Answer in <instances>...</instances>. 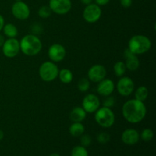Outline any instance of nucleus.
<instances>
[{"label": "nucleus", "instance_id": "f257e3e1", "mask_svg": "<svg viewBox=\"0 0 156 156\" xmlns=\"http://www.w3.org/2000/svg\"><path fill=\"white\" fill-rule=\"evenodd\" d=\"M147 110L144 102L137 99H130L123 104L122 114L125 120L130 123H139L146 117Z\"/></svg>", "mask_w": 156, "mask_h": 156}, {"label": "nucleus", "instance_id": "f03ea898", "mask_svg": "<svg viewBox=\"0 0 156 156\" xmlns=\"http://www.w3.org/2000/svg\"><path fill=\"white\" fill-rule=\"evenodd\" d=\"M20 42V50L24 55L34 56L40 53L43 48L41 39L35 34H27L21 38Z\"/></svg>", "mask_w": 156, "mask_h": 156}, {"label": "nucleus", "instance_id": "7ed1b4c3", "mask_svg": "<svg viewBox=\"0 0 156 156\" xmlns=\"http://www.w3.org/2000/svg\"><path fill=\"white\" fill-rule=\"evenodd\" d=\"M151 47L152 41L145 35H134L128 42V49L136 56L147 53L150 50Z\"/></svg>", "mask_w": 156, "mask_h": 156}, {"label": "nucleus", "instance_id": "20e7f679", "mask_svg": "<svg viewBox=\"0 0 156 156\" xmlns=\"http://www.w3.org/2000/svg\"><path fill=\"white\" fill-rule=\"evenodd\" d=\"M94 113V120L101 127L110 128L115 123V114L111 108L100 107Z\"/></svg>", "mask_w": 156, "mask_h": 156}, {"label": "nucleus", "instance_id": "39448f33", "mask_svg": "<svg viewBox=\"0 0 156 156\" xmlns=\"http://www.w3.org/2000/svg\"><path fill=\"white\" fill-rule=\"evenodd\" d=\"M59 72V68L55 62L52 61H46L40 66L39 76L44 82H53L58 78Z\"/></svg>", "mask_w": 156, "mask_h": 156}, {"label": "nucleus", "instance_id": "423d86ee", "mask_svg": "<svg viewBox=\"0 0 156 156\" xmlns=\"http://www.w3.org/2000/svg\"><path fill=\"white\" fill-rule=\"evenodd\" d=\"M101 14L102 11L101 6L98 5L95 3H91L85 8L82 15L86 22L92 24L99 21L101 17Z\"/></svg>", "mask_w": 156, "mask_h": 156}, {"label": "nucleus", "instance_id": "0eeeda50", "mask_svg": "<svg viewBox=\"0 0 156 156\" xmlns=\"http://www.w3.org/2000/svg\"><path fill=\"white\" fill-rule=\"evenodd\" d=\"M117 92L123 97H128L133 92L135 84L132 79L128 76H122L117 83Z\"/></svg>", "mask_w": 156, "mask_h": 156}, {"label": "nucleus", "instance_id": "6e6552de", "mask_svg": "<svg viewBox=\"0 0 156 156\" xmlns=\"http://www.w3.org/2000/svg\"><path fill=\"white\" fill-rule=\"evenodd\" d=\"M2 50L5 56L7 58H14L19 53L20 42L16 38H9L5 41Z\"/></svg>", "mask_w": 156, "mask_h": 156}, {"label": "nucleus", "instance_id": "1a4fd4ad", "mask_svg": "<svg viewBox=\"0 0 156 156\" xmlns=\"http://www.w3.org/2000/svg\"><path fill=\"white\" fill-rule=\"evenodd\" d=\"M12 13L15 18L21 21L27 19L30 15L29 6L22 1H17L12 5Z\"/></svg>", "mask_w": 156, "mask_h": 156}, {"label": "nucleus", "instance_id": "9d476101", "mask_svg": "<svg viewBox=\"0 0 156 156\" xmlns=\"http://www.w3.org/2000/svg\"><path fill=\"white\" fill-rule=\"evenodd\" d=\"M49 6L52 12L62 15L70 12L72 9V2L71 0H50Z\"/></svg>", "mask_w": 156, "mask_h": 156}, {"label": "nucleus", "instance_id": "9b49d317", "mask_svg": "<svg viewBox=\"0 0 156 156\" xmlns=\"http://www.w3.org/2000/svg\"><path fill=\"white\" fill-rule=\"evenodd\" d=\"M87 75H88V80L92 82L98 83L99 82L106 78V68L101 64H95L88 69Z\"/></svg>", "mask_w": 156, "mask_h": 156}, {"label": "nucleus", "instance_id": "f8f14e48", "mask_svg": "<svg viewBox=\"0 0 156 156\" xmlns=\"http://www.w3.org/2000/svg\"><path fill=\"white\" fill-rule=\"evenodd\" d=\"M100 99L94 94H87L82 100V108L86 113L93 114L100 108Z\"/></svg>", "mask_w": 156, "mask_h": 156}, {"label": "nucleus", "instance_id": "ddd939ff", "mask_svg": "<svg viewBox=\"0 0 156 156\" xmlns=\"http://www.w3.org/2000/svg\"><path fill=\"white\" fill-rule=\"evenodd\" d=\"M66 55V50L62 44H53L49 47L48 56L52 62H62L65 59Z\"/></svg>", "mask_w": 156, "mask_h": 156}, {"label": "nucleus", "instance_id": "4468645a", "mask_svg": "<svg viewBox=\"0 0 156 156\" xmlns=\"http://www.w3.org/2000/svg\"><path fill=\"white\" fill-rule=\"evenodd\" d=\"M123 56L125 58V65H126V69L131 72H134L137 70L140 67V62L138 57L136 54L133 53L129 49H126L123 53Z\"/></svg>", "mask_w": 156, "mask_h": 156}, {"label": "nucleus", "instance_id": "2eb2a0df", "mask_svg": "<svg viewBox=\"0 0 156 156\" xmlns=\"http://www.w3.org/2000/svg\"><path fill=\"white\" fill-rule=\"evenodd\" d=\"M114 88H115V85L111 79H104L98 84L97 91L100 95L108 97L114 92Z\"/></svg>", "mask_w": 156, "mask_h": 156}, {"label": "nucleus", "instance_id": "dca6fc26", "mask_svg": "<svg viewBox=\"0 0 156 156\" xmlns=\"http://www.w3.org/2000/svg\"><path fill=\"white\" fill-rule=\"evenodd\" d=\"M121 140L123 143L129 146L135 145L140 141V136L138 131L135 129H126L122 133Z\"/></svg>", "mask_w": 156, "mask_h": 156}, {"label": "nucleus", "instance_id": "f3484780", "mask_svg": "<svg viewBox=\"0 0 156 156\" xmlns=\"http://www.w3.org/2000/svg\"><path fill=\"white\" fill-rule=\"evenodd\" d=\"M87 113L85 110L82 108V107H76L71 111L69 114V118L72 121L79 122L82 123L85 118H86Z\"/></svg>", "mask_w": 156, "mask_h": 156}, {"label": "nucleus", "instance_id": "a211bd4d", "mask_svg": "<svg viewBox=\"0 0 156 156\" xmlns=\"http://www.w3.org/2000/svg\"><path fill=\"white\" fill-rule=\"evenodd\" d=\"M69 132L74 137L81 136L85 133V126L82 123L74 122L69 128Z\"/></svg>", "mask_w": 156, "mask_h": 156}, {"label": "nucleus", "instance_id": "6ab92c4d", "mask_svg": "<svg viewBox=\"0 0 156 156\" xmlns=\"http://www.w3.org/2000/svg\"><path fill=\"white\" fill-rule=\"evenodd\" d=\"M58 77L60 82L63 84H69L73 80V74L69 69H62L59 70Z\"/></svg>", "mask_w": 156, "mask_h": 156}, {"label": "nucleus", "instance_id": "aec40b11", "mask_svg": "<svg viewBox=\"0 0 156 156\" xmlns=\"http://www.w3.org/2000/svg\"><path fill=\"white\" fill-rule=\"evenodd\" d=\"M2 30L4 34L9 38H15L18 34V28L15 24L12 23H8L5 24Z\"/></svg>", "mask_w": 156, "mask_h": 156}, {"label": "nucleus", "instance_id": "412c9836", "mask_svg": "<svg viewBox=\"0 0 156 156\" xmlns=\"http://www.w3.org/2000/svg\"><path fill=\"white\" fill-rule=\"evenodd\" d=\"M149 96V90L146 86H140L136 90L135 98L140 101L144 102Z\"/></svg>", "mask_w": 156, "mask_h": 156}, {"label": "nucleus", "instance_id": "4be33fe9", "mask_svg": "<svg viewBox=\"0 0 156 156\" xmlns=\"http://www.w3.org/2000/svg\"><path fill=\"white\" fill-rule=\"evenodd\" d=\"M126 71V67L125 62L123 61H118L114 66V72L116 76L120 78L124 76Z\"/></svg>", "mask_w": 156, "mask_h": 156}, {"label": "nucleus", "instance_id": "5701e85b", "mask_svg": "<svg viewBox=\"0 0 156 156\" xmlns=\"http://www.w3.org/2000/svg\"><path fill=\"white\" fill-rule=\"evenodd\" d=\"M71 156H88L86 148L82 146H75L71 152Z\"/></svg>", "mask_w": 156, "mask_h": 156}, {"label": "nucleus", "instance_id": "b1692460", "mask_svg": "<svg viewBox=\"0 0 156 156\" xmlns=\"http://www.w3.org/2000/svg\"><path fill=\"white\" fill-rule=\"evenodd\" d=\"M90 88V81L88 78H82L78 82V88L81 92H85Z\"/></svg>", "mask_w": 156, "mask_h": 156}, {"label": "nucleus", "instance_id": "393cba45", "mask_svg": "<svg viewBox=\"0 0 156 156\" xmlns=\"http://www.w3.org/2000/svg\"><path fill=\"white\" fill-rule=\"evenodd\" d=\"M140 139L145 142H149L153 139L154 133L151 129H144L142 131L141 134H140Z\"/></svg>", "mask_w": 156, "mask_h": 156}, {"label": "nucleus", "instance_id": "a878e982", "mask_svg": "<svg viewBox=\"0 0 156 156\" xmlns=\"http://www.w3.org/2000/svg\"><path fill=\"white\" fill-rule=\"evenodd\" d=\"M52 10L50 9V6L43 5L38 10V15L41 18H48L51 15Z\"/></svg>", "mask_w": 156, "mask_h": 156}, {"label": "nucleus", "instance_id": "bb28decb", "mask_svg": "<svg viewBox=\"0 0 156 156\" xmlns=\"http://www.w3.org/2000/svg\"><path fill=\"white\" fill-rule=\"evenodd\" d=\"M110 140H111V136L108 133L105 132L100 133L97 136L98 142L101 144H106L110 141Z\"/></svg>", "mask_w": 156, "mask_h": 156}, {"label": "nucleus", "instance_id": "cd10ccee", "mask_svg": "<svg viewBox=\"0 0 156 156\" xmlns=\"http://www.w3.org/2000/svg\"><path fill=\"white\" fill-rule=\"evenodd\" d=\"M80 142L81 146H84V147H88V146H89L91 144V143H92V139H91V137L89 135H88V134H82V135L81 136Z\"/></svg>", "mask_w": 156, "mask_h": 156}, {"label": "nucleus", "instance_id": "c85d7f7f", "mask_svg": "<svg viewBox=\"0 0 156 156\" xmlns=\"http://www.w3.org/2000/svg\"><path fill=\"white\" fill-rule=\"evenodd\" d=\"M115 103H116V101L114 98L108 96V97H106V99L104 101L103 106L106 107V108H111L112 107H114V105H115Z\"/></svg>", "mask_w": 156, "mask_h": 156}, {"label": "nucleus", "instance_id": "c756f323", "mask_svg": "<svg viewBox=\"0 0 156 156\" xmlns=\"http://www.w3.org/2000/svg\"><path fill=\"white\" fill-rule=\"evenodd\" d=\"M42 30H43L42 27L37 24H33V26H32V31H33V33H34L33 34L36 35L37 34H40Z\"/></svg>", "mask_w": 156, "mask_h": 156}, {"label": "nucleus", "instance_id": "7c9ffc66", "mask_svg": "<svg viewBox=\"0 0 156 156\" xmlns=\"http://www.w3.org/2000/svg\"><path fill=\"white\" fill-rule=\"evenodd\" d=\"M120 5L123 6V8H129L131 5H132L133 0H120Z\"/></svg>", "mask_w": 156, "mask_h": 156}, {"label": "nucleus", "instance_id": "2f4dec72", "mask_svg": "<svg viewBox=\"0 0 156 156\" xmlns=\"http://www.w3.org/2000/svg\"><path fill=\"white\" fill-rule=\"evenodd\" d=\"M95 2V4H97L99 6H104L106 5L107 4H108L110 2V0H94Z\"/></svg>", "mask_w": 156, "mask_h": 156}, {"label": "nucleus", "instance_id": "473e14b6", "mask_svg": "<svg viewBox=\"0 0 156 156\" xmlns=\"http://www.w3.org/2000/svg\"><path fill=\"white\" fill-rule=\"evenodd\" d=\"M5 25V19L2 15H0V32L2 30L3 27Z\"/></svg>", "mask_w": 156, "mask_h": 156}, {"label": "nucleus", "instance_id": "72a5a7b5", "mask_svg": "<svg viewBox=\"0 0 156 156\" xmlns=\"http://www.w3.org/2000/svg\"><path fill=\"white\" fill-rule=\"evenodd\" d=\"M81 2L82 3L83 5H88L91 4L92 3L93 0H80Z\"/></svg>", "mask_w": 156, "mask_h": 156}, {"label": "nucleus", "instance_id": "f704fd0d", "mask_svg": "<svg viewBox=\"0 0 156 156\" xmlns=\"http://www.w3.org/2000/svg\"><path fill=\"white\" fill-rule=\"evenodd\" d=\"M5 41V40L4 36H3V35H2V34H0V47H2V45H3V44H4Z\"/></svg>", "mask_w": 156, "mask_h": 156}, {"label": "nucleus", "instance_id": "c9c22d12", "mask_svg": "<svg viewBox=\"0 0 156 156\" xmlns=\"http://www.w3.org/2000/svg\"><path fill=\"white\" fill-rule=\"evenodd\" d=\"M4 138V132L2 129H0V141Z\"/></svg>", "mask_w": 156, "mask_h": 156}, {"label": "nucleus", "instance_id": "e433bc0d", "mask_svg": "<svg viewBox=\"0 0 156 156\" xmlns=\"http://www.w3.org/2000/svg\"><path fill=\"white\" fill-rule=\"evenodd\" d=\"M50 156H60V155L57 153H53V154H51Z\"/></svg>", "mask_w": 156, "mask_h": 156}]
</instances>
